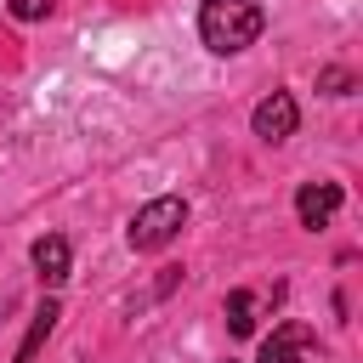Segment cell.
<instances>
[{"mask_svg":"<svg viewBox=\"0 0 363 363\" xmlns=\"http://www.w3.org/2000/svg\"><path fill=\"white\" fill-rule=\"evenodd\" d=\"M261 6L255 0H204L199 6V40L216 51V57H238L244 45L261 40Z\"/></svg>","mask_w":363,"mask_h":363,"instance_id":"6da1fadb","label":"cell"},{"mask_svg":"<svg viewBox=\"0 0 363 363\" xmlns=\"http://www.w3.org/2000/svg\"><path fill=\"white\" fill-rule=\"evenodd\" d=\"M306 346H312V329H306V323H278V329L261 340V357H255V363H301Z\"/></svg>","mask_w":363,"mask_h":363,"instance_id":"5b68a950","label":"cell"},{"mask_svg":"<svg viewBox=\"0 0 363 363\" xmlns=\"http://www.w3.org/2000/svg\"><path fill=\"white\" fill-rule=\"evenodd\" d=\"M346 204V193H340V182H306L301 193H295V216H301V227H329L335 221V210Z\"/></svg>","mask_w":363,"mask_h":363,"instance_id":"277c9868","label":"cell"},{"mask_svg":"<svg viewBox=\"0 0 363 363\" xmlns=\"http://www.w3.org/2000/svg\"><path fill=\"white\" fill-rule=\"evenodd\" d=\"M182 227H187V199L164 193V199H153V204H142V210L130 216L125 238H130V250H164Z\"/></svg>","mask_w":363,"mask_h":363,"instance_id":"7a4b0ae2","label":"cell"},{"mask_svg":"<svg viewBox=\"0 0 363 363\" xmlns=\"http://www.w3.org/2000/svg\"><path fill=\"white\" fill-rule=\"evenodd\" d=\"M352 85H357V79H352L346 68H323V74H318V91H329V96H352Z\"/></svg>","mask_w":363,"mask_h":363,"instance_id":"9c48e42d","label":"cell"},{"mask_svg":"<svg viewBox=\"0 0 363 363\" xmlns=\"http://www.w3.org/2000/svg\"><path fill=\"white\" fill-rule=\"evenodd\" d=\"M57 318H62V312H57V301L45 295V301L34 306V323H28V335H23V346H17V357H11V363H34V352H40V346H45V335L57 329Z\"/></svg>","mask_w":363,"mask_h":363,"instance_id":"52a82bcc","label":"cell"},{"mask_svg":"<svg viewBox=\"0 0 363 363\" xmlns=\"http://www.w3.org/2000/svg\"><path fill=\"white\" fill-rule=\"evenodd\" d=\"M34 272H40V284H62L68 278V238H40L34 244Z\"/></svg>","mask_w":363,"mask_h":363,"instance_id":"8992f818","label":"cell"},{"mask_svg":"<svg viewBox=\"0 0 363 363\" xmlns=\"http://www.w3.org/2000/svg\"><path fill=\"white\" fill-rule=\"evenodd\" d=\"M227 363H233V357H227Z\"/></svg>","mask_w":363,"mask_h":363,"instance_id":"8fae6325","label":"cell"},{"mask_svg":"<svg viewBox=\"0 0 363 363\" xmlns=\"http://www.w3.org/2000/svg\"><path fill=\"white\" fill-rule=\"evenodd\" d=\"M221 318H227L233 335H250V329H255V295H250V289H233L227 306H221Z\"/></svg>","mask_w":363,"mask_h":363,"instance_id":"ba28073f","label":"cell"},{"mask_svg":"<svg viewBox=\"0 0 363 363\" xmlns=\"http://www.w3.org/2000/svg\"><path fill=\"white\" fill-rule=\"evenodd\" d=\"M6 6H11V17H23V23H34V17L51 11V0H6Z\"/></svg>","mask_w":363,"mask_h":363,"instance_id":"30bf717a","label":"cell"},{"mask_svg":"<svg viewBox=\"0 0 363 363\" xmlns=\"http://www.w3.org/2000/svg\"><path fill=\"white\" fill-rule=\"evenodd\" d=\"M255 136L261 142H284V136H295V125H301V108H295V96L289 91H272L267 102H255Z\"/></svg>","mask_w":363,"mask_h":363,"instance_id":"3957f363","label":"cell"}]
</instances>
